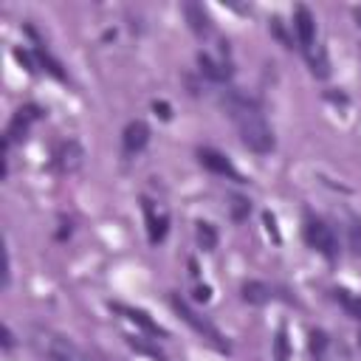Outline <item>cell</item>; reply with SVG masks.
I'll list each match as a JSON object with an SVG mask.
<instances>
[{
  "label": "cell",
  "instance_id": "25",
  "mask_svg": "<svg viewBox=\"0 0 361 361\" xmlns=\"http://www.w3.org/2000/svg\"><path fill=\"white\" fill-rule=\"evenodd\" d=\"M14 59H17V62H20V65H23L28 73H34V71H37V68H34V62H31V56H28L23 48H14Z\"/></svg>",
  "mask_w": 361,
  "mask_h": 361
},
{
  "label": "cell",
  "instance_id": "19",
  "mask_svg": "<svg viewBox=\"0 0 361 361\" xmlns=\"http://www.w3.org/2000/svg\"><path fill=\"white\" fill-rule=\"evenodd\" d=\"M124 338H127V344H130V347H135L138 353H144V355H152L155 361H166V355H164V353H161L155 344H149L147 338H141V336H124Z\"/></svg>",
  "mask_w": 361,
  "mask_h": 361
},
{
  "label": "cell",
  "instance_id": "13",
  "mask_svg": "<svg viewBox=\"0 0 361 361\" xmlns=\"http://www.w3.org/2000/svg\"><path fill=\"white\" fill-rule=\"evenodd\" d=\"M307 65H310V73L316 76V79H327L330 76V59H327V51H324V45H313L307 54Z\"/></svg>",
  "mask_w": 361,
  "mask_h": 361
},
{
  "label": "cell",
  "instance_id": "21",
  "mask_svg": "<svg viewBox=\"0 0 361 361\" xmlns=\"http://www.w3.org/2000/svg\"><path fill=\"white\" fill-rule=\"evenodd\" d=\"M268 28H271V34L285 45V48H293V39H290V34L285 31V23L279 20V17H271V23H268Z\"/></svg>",
  "mask_w": 361,
  "mask_h": 361
},
{
  "label": "cell",
  "instance_id": "5",
  "mask_svg": "<svg viewBox=\"0 0 361 361\" xmlns=\"http://www.w3.org/2000/svg\"><path fill=\"white\" fill-rule=\"evenodd\" d=\"M293 28H296V39H299L302 51L307 54L316 45V20H313V11L307 6H296V11H293Z\"/></svg>",
  "mask_w": 361,
  "mask_h": 361
},
{
  "label": "cell",
  "instance_id": "26",
  "mask_svg": "<svg viewBox=\"0 0 361 361\" xmlns=\"http://www.w3.org/2000/svg\"><path fill=\"white\" fill-rule=\"evenodd\" d=\"M11 347H14V333H11V327L3 324V350H11Z\"/></svg>",
  "mask_w": 361,
  "mask_h": 361
},
{
  "label": "cell",
  "instance_id": "30",
  "mask_svg": "<svg viewBox=\"0 0 361 361\" xmlns=\"http://www.w3.org/2000/svg\"><path fill=\"white\" fill-rule=\"evenodd\" d=\"M358 344H361V333H358Z\"/></svg>",
  "mask_w": 361,
  "mask_h": 361
},
{
  "label": "cell",
  "instance_id": "29",
  "mask_svg": "<svg viewBox=\"0 0 361 361\" xmlns=\"http://www.w3.org/2000/svg\"><path fill=\"white\" fill-rule=\"evenodd\" d=\"M353 319L361 322V296H355V310H353Z\"/></svg>",
  "mask_w": 361,
  "mask_h": 361
},
{
  "label": "cell",
  "instance_id": "1",
  "mask_svg": "<svg viewBox=\"0 0 361 361\" xmlns=\"http://www.w3.org/2000/svg\"><path fill=\"white\" fill-rule=\"evenodd\" d=\"M226 110H228V116H231V121H234V127H237V133H240V141H243L251 152L268 155V152L274 149V133H271L265 116L259 113V107H257L251 99L240 96L237 90H228V96H226Z\"/></svg>",
  "mask_w": 361,
  "mask_h": 361
},
{
  "label": "cell",
  "instance_id": "14",
  "mask_svg": "<svg viewBox=\"0 0 361 361\" xmlns=\"http://www.w3.org/2000/svg\"><path fill=\"white\" fill-rule=\"evenodd\" d=\"M240 293H243V299H245L248 305H265V302L271 299V288H268L265 282H257V279L245 282Z\"/></svg>",
  "mask_w": 361,
  "mask_h": 361
},
{
  "label": "cell",
  "instance_id": "20",
  "mask_svg": "<svg viewBox=\"0 0 361 361\" xmlns=\"http://www.w3.org/2000/svg\"><path fill=\"white\" fill-rule=\"evenodd\" d=\"M34 54H37V59H39V65H45V71L51 73V76H56V79H65V73H62V68H59V62L56 59H51L45 51H42V45H37L34 48Z\"/></svg>",
  "mask_w": 361,
  "mask_h": 361
},
{
  "label": "cell",
  "instance_id": "7",
  "mask_svg": "<svg viewBox=\"0 0 361 361\" xmlns=\"http://www.w3.org/2000/svg\"><path fill=\"white\" fill-rule=\"evenodd\" d=\"M147 141H149V127L144 121H130L124 127V135H121V149L127 158H133L147 147Z\"/></svg>",
  "mask_w": 361,
  "mask_h": 361
},
{
  "label": "cell",
  "instance_id": "11",
  "mask_svg": "<svg viewBox=\"0 0 361 361\" xmlns=\"http://www.w3.org/2000/svg\"><path fill=\"white\" fill-rule=\"evenodd\" d=\"M183 14H186L195 34H209L212 31V20H209V14L200 3H183Z\"/></svg>",
  "mask_w": 361,
  "mask_h": 361
},
{
  "label": "cell",
  "instance_id": "16",
  "mask_svg": "<svg viewBox=\"0 0 361 361\" xmlns=\"http://www.w3.org/2000/svg\"><path fill=\"white\" fill-rule=\"evenodd\" d=\"M197 65H200V71H203L212 82H223V79H228V68L220 65V62H214L209 54H197Z\"/></svg>",
  "mask_w": 361,
  "mask_h": 361
},
{
  "label": "cell",
  "instance_id": "17",
  "mask_svg": "<svg viewBox=\"0 0 361 361\" xmlns=\"http://www.w3.org/2000/svg\"><path fill=\"white\" fill-rule=\"evenodd\" d=\"M197 243H200L203 251H214V248H217V228H214L212 223L200 220V223H197Z\"/></svg>",
  "mask_w": 361,
  "mask_h": 361
},
{
  "label": "cell",
  "instance_id": "23",
  "mask_svg": "<svg viewBox=\"0 0 361 361\" xmlns=\"http://www.w3.org/2000/svg\"><path fill=\"white\" fill-rule=\"evenodd\" d=\"M274 350H276V361H288V355H290V350H288V333H285V330H279V333H276V341H274Z\"/></svg>",
  "mask_w": 361,
  "mask_h": 361
},
{
  "label": "cell",
  "instance_id": "27",
  "mask_svg": "<svg viewBox=\"0 0 361 361\" xmlns=\"http://www.w3.org/2000/svg\"><path fill=\"white\" fill-rule=\"evenodd\" d=\"M195 299H197V302H206V299H209V288H206V285L197 288V290H195Z\"/></svg>",
  "mask_w": 361,
  "mask_h": 361
},
{
  "label": "cell",
  "instance_id": "8",
  "mask_svg": "<svg viewBox=\"0 0 361 361\" xmlns=\"http://www.w3.org/2000/svg\"><path fill=\"white\" fill-rule=\"evenodd\" d=\"M144 214H147V237H149L152 245H158L166 237L169 217H166V212H158L152 200H144Z\"/></svg>",
  "mask_w": 361,
  "mask_h": 361
},
{
  "label": "cell",
  "instance_id": "6",
  "mask_svg": "<svg viewBox=\"0 0 361 361\" xmlns=\"http://www.w3.org/2000/svg\"><path fill=\"white\" fill-rule=\"evenodd\" d=\"M197 158H200V164H203L206 169H212L214 175H223V178H231V180L243 183V175L234 169V164H231L223 152H217V149H212V147H203V149H197Z\"/></svg>",
  "mask_w": 361,
  "mask_h": 361
},
{
  "label": "cell",
  "instance_id": "22",
  "mask_svg": "<svg viewBox=\"0 0 361 361\" xmlns=\"http://www.w3.org/2000/svg\"><path fill=\"white\" fill-rule=\"evenodd\" d=\"M248 212H251L248 200H245V197H240V195H234V197H231V217L240 223V220H245V217H248Z\"/></svg>",
  "mask_w": 361,
  "mask_h": 361
},
{
  "label": "cell",
  "instance_id": "15",
  "mask_svg": "<svg viewBox=\"0 0 361 361\" xmlns=\"http://www.w3.org/2000/svg\"><path fill=\"white\" fill-rule=\"evenodd\" d=\"M327 347H330L327 333H324V330H310V336H307L310 358H313V361H327Z\"/></svg>",
  "mask_w": 361,
  "mask_h": 361
},
{
  "label": "cell",
  "instance_id": "18",
  "mask_svg": "<svg viewBox=\"0 0 361 361\" xmlns=\"http://www.w3.org/2000/svg\"><path fill=\"white\" fill-rule=\"evenodd\" d=\"M347 243H350V251L355 257H361V217L350 214L347 220Z\"/></svg>",
  "mask_w": 361,
  "mask_h": 361
},
{
  "label": "cell",
  "instance_id": "10",
  "mask_svg": "<svg viewBox=\"0 0 361 361\" xmlns=\"http://www.w3.org/2000/svg\"><path fill=\"white\" fill-rule=\"evenodd\" d=\"M34 118H39V110H37V107H20V110L14 113V118H11V124H8V130H6V144L20 141V138L28 133V124H31Z\"/></svg>",
  "mask_w": 361,
  "mask_h": 361
},
{
  "label": "cell",
  "instance_id": "3",
  "mask_svg": "<svg viewBox=\"0 0 361 361\" xmlns=\"http://www.w3.org/2000/svg\"><path fill=\"white\" fill-rule=\"evenodd\" d=\"M302 234H305V243H307L310 248H316L322 257H327V259H336V257H338L336 234H333V228H330L324 220L307 214V217H305V228H302Z\"/></svg>",
  "mask_w": 361,
  "mask_h": 361
},
{
  "label": "cell",
  "instance_id": "2",
  "mask_svg": "<svg viewBox=\"0 0 361 361\" xmlns=\"http://www.w3.org/2000/svg\"><path fill=\"white\" fill-rule=\"evenodd\" d=\"M169 305H172V310H175V313H178V316H180V319H183V322H186L197 336H203L212 347H217V350L228 353V344H226L223 333H220V330H217L206 316H200L195 307H189V302H186V299H180L178 293H172V296H169Z\"/></svg>",
  "mask_w": 361,
  "mask_h": 361
},
{
  "label": "cell",
  "instance_id": "9",
  "mask_svg": "<svg viewBox=\"0 0 361 361\" xmlns=\"http://www.w3.org/2000/svg\"><path fill=\"white\" fill-rule=\"evenodd\" d=\"M116 310H118V313H124L130 322H135L144 333H149V336H155V338H166V336H169V333H166L155 319H149V313H147V310H141V307H124V305H116Z\"/></svg>",
  "mask_w": 361,
  "mask_h": 361
},
{
  "label": "cell",
  "instance_id": "24",
  "mask_svg": "<svg viewBox=\"0 0 361 361\" xmlns=\"http://www.w3.org/2000/svg\"><path fill=\"white\" fill-rule=\"evenodd\" d=\"M262 220H265V228H268V234L274 237V243H279L282 237H279V228H276V217H274L271 212H265V214H262Z\"/></svg>",
  "mask_w": 361,
  "mask_h": 361
},
{
  "label": "cell",
  "instance_id": "12",
  "mask_svg": "<svg viewBox=\"0 0 361 361\" xmlns=\"http://www.w3.org/2000/svg\"><path fill=\"white\" fill-rule=\"evenodd\" d=\"M82 147L76 144V141H68V144H62L59 147V152H56V164H59V169H65V172H73V169H79L82 166Z\"/></svg>",
  "mask_w": 361,
  "mask_h": 361
},
{
  "label": "cell",
  "instance_id": "4",
  "mask_svg": "<svg viewBox=\"0 0 361 361\" xmlns=\"http://www.w3.org/2000/svg\"><path fill=\"white\" fill-rule=\"evenodd\" d=\"M39 344H42V350H45V355L51 361H87L85 353L71 338H65L59 333H45Z\"/></svg>",
  "mask_w": 361,
  "mask_h": 361
},
{
  "label": "cell",
  "instance_id": "28",
  "mask_svg": "<svg viewBox=\"0 0 361 361\" xmlns=\"http://www.w3.org/2000/svg\"><path fill=\"white\" fill-rule=\"evenodd\" d=\"M155 113H161V118H169V104H158L155 102Z\"/></svg>",
  "mask_w": 361,
  "mask_h": 361
}]
</instances>
